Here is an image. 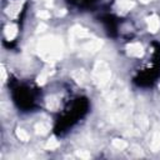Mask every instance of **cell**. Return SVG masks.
<instances>
[{
	"label": "cell",
	"instance_id": "cell-4",
	"mask_svg": "<svg viewBox=\"0 0 160 160\" xmlns=\"http://www.w3.org/2000/svg\"><path fill=\"white\" fill-rule=\"evenodd\" d=\"M101 22L104 24L108 34L112 38H115L119 32V19L111 14H104L100 16Z\"/></svg>",
	"mask_w": 160,
	"mask_h": 160
},
{
	"label": "cell",
	"instance_id": "cell-5",
	"mask_svg": "<svg viewBox=\"0 0 160 160\" xmlns=\"http://www.w3.org/2000/svg\"><path fill=\"white\" fill-rule=\"evenodd\" d=\"M69 1L72 5L78 6V8H86V6H90L91 4H94L98 0H69Z\"/></svg>",
	"mask_w": 160,
	"mask_h": 160
},
{
	"label": "cell",
	"instance_id": "cell-3",
	"mask_svg": "<svg viewBox=\"0 0 160 160\" xmlns=\"http://www.w3.org/2000/svg\"><path fill=\"white\" fill-rule=\"evenodd\" d=\"M151 59L136 71L132 81L140 88H151L160 78V42L154 41Z\"/></svg>",
	"mask_w": 160,
	"mask_h": 160
},
{
	"label": "cell",
	"instance_id": "cell-2",
	"mask_svg": "<svg viewBox=\"0 0 160 160\" xmlns=\"http://www.w3.org/2000/svg\"><path fill=\"white\" fill-rule=\"evenodd\" d=\"M9 88L12 101L19 110L24 112H29L40 108L41 91L34 84L19 81V80H10Z\"/></svg>",
	"mask_w": 160,
	"mask_h": 160
},
{
	"label": "cell",
	"instance_id": "cell-1",
	"mask_svg": "<svg viewBox=\"0 0 160 160\" xmlns=\"http://www.w3.org/2000/svg\"><path fill=\"white\" fill-rule=\"evenodd\" d=\"M90 109L89 100L84 96H76L71 99L62 109V111L58 115L55 120L54 132L56 136L65 135L74 125H76Z\"/></svg>",
	"mask_w": 160,
	"mask_h": 160
}]
</instances>
